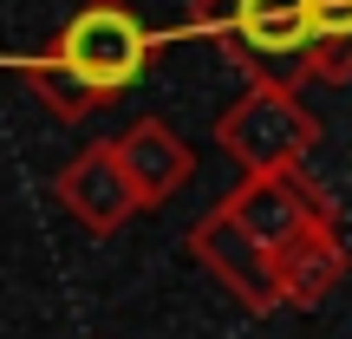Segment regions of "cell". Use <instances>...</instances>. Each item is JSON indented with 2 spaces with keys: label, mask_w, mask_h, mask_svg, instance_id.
Listing matches in <instances>:
<instances>
[{
  "label": "cell",
  "mask_w": 352,
  "mask_h": 339,
  "mask_svg": "<svg viewBox=\"0 0 352 339\" xmlns=\"http://www.w3.org/2000/svg\"><path fill=\"white\" fill-rule=\"evenodd\" d=\"M151 52H157V33L138 20L131 0H85L33 59H20V72L59 124H78V118L124 98L144 78Z\"/></svg>",
  "instance_id": "6da1fadb"
},
{
  "label": "cell",
  "mask_w": 352,
  "mask_h": 339,
  "mask_svg": "<svg viewBox=\"0 0 352 339\" xmlns=\"http://www.w3.org/2000/svg\"><path fill=\"white\" fill-rule=\"evenodd\" d=\"M183 33L215 39L248 72V85H307V0H196Z\"/></svg>",
  "instance_id": "7a4b0ae2"
},
{
  "label": "cell",
  "mask_w": 352,
  "mask_h": 339,
  "mask_svg": "<svg viewBox=\"0 0 352 339\" xmlns=\"http://www.w3.org/2000/svg\"><path fill=\"white\" fill-rule=\"evenodd\" d=\"M215 144L241 164V176L294 170V164H307V151L320 144V118L307 111V98L294 85H248L215 118Z\"/></svg>",
  "instance_id": "3957f363"
},
{
  "label": "cell",
  "mask_w": 352,
  "mask_h": 339,
  "mask_svg": "<svg viewBox=\"0 0 352 339\" xmlns=\"http://www.w3.org/2000/svg\"><path fill=\"white\" fill-rule=\"evenodd\" d=\"M222 209L235 215V222L248 228V235L261 241L267 254H274L280 241L294 235V228L340 215V202L327 196V183H314V176L294 164V170H254V176H241V183L222 196Z\"/></svg>",
  "instance_id": "277c9868"
},
{
  "label": "cell",
  "mask_w": 352,
  "mask_h": 339,
  "mask_svg": "<svg viewBox=\"0 0 352 339\" xmlns=\"http://www.w3.org/2000/svg\"><path fill=\"white\" fill-rule=\"evenodd\" d=\"M189 254H196V267L228 294V300H241L248 314H274V307H280L274 300V261H267V248L222 209V202L196 215V228H189Z\"/></svg>",
  "instance_id": "5b68a950"
},
{
  "label": "cell",
  "mask_w": 352,
  "mask_h": 339,
  "mask_svg": "<svg viewBox=\"0 0 352 339\" xmlns=\"http://www.w3.org/2000/svg\"><path fill=\"white\" fill-rule=\"evenodd\" d=\"M111 157L124 170L131 196H138V215L144 209H164L170 196H183L189 176H196V144L170 124V118H138L111 138Z\"/></svg>",
  "instance_id": "8992f818"
},
{
  "label": "cell",
  "mask_w": 352,
  "mask_h": 339,
  "mask_svg": "<svg viewBox=\"0 0 352 339\" xmlns=\"http://www.w3.org/2000/svg\"><path fill=\"white\" fill-rule=\"evenodd\" d=\"M267 261H274V300L294 307V314H314L327 294H340V281H346V267H352V248H346L340 215L294 228Z\"/></svg>",
  "instance_id": "52a82bcc"
},
{
  "label": "cell",
  "mask_w": 352,
  "mask_h": 339,
  "mask_svg": "<svg viewBox=\"0 0 352 339\" xmlns=\"http://www.w3.org/2000/svg\"><path fill=\"white\" fill-rule=\"evenodd\" d=\"M52 196H59V209L72 215L85 235H118V228L138 215V196H131L111 144H85L72 164L52 176Z\"/></svg>",
  "instance_id": "ba28073f"
},
{
  "label": "cell",
  "mask_w": 352,
  "mask_h": 339,
  "mask_svg": "<svg viewBox=\"0 0 352 339\" xmlns=\"http://www.w3.org/2000/svg\"><path fill=\"white\" fill-rule=\"evenodd\" d=\"M307 26H314L307 78L346 85V78H352V0H307Z\"/></svg>",
  "instance_id": "9c48e42d"
}]
</instances>
